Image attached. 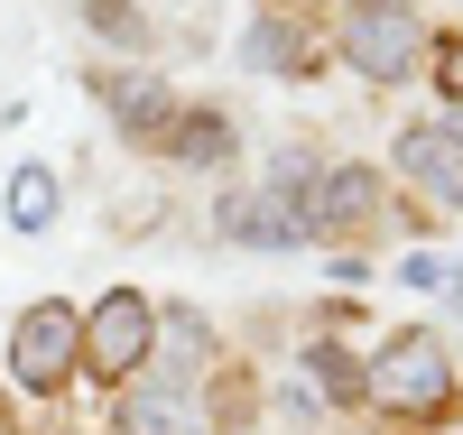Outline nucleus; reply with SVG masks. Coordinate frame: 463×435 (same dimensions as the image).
<instances>
[{
  "mask_svg": "<svg viewBox=\"0 0 463 435\" xmlns=\"http://www.w3.org/2000/svg\"><path fill=\"white\" fill-rule=\"evenodd\" d=\"M362 389L380 408H399V417H436L445 399H454V371H445V343H427V334H399L380 362L362 371Z\"/></svg>",
  "mask_w": 463,
  "mask_h": 435,
  "instance_id": "1",
  "label": "nucleus"
},
{
  "mask_svg": "<svg viewBox=\"0 0 463 435\" xmlns=\"http://www.w3.org/2000/svg\"><path fill=\"white\" fill-rule=\"evenodd\" d=\"M148 352H158V306L130 297V288H111V297L84 315V371H102V380H139Z\"/></svg>",
  "mask_w": 463,
  "mask_h": 435,
  "instance_id": "2",
  "label": "nucleus"
},
{
  "mask_svg": "<svg viewBox=\"0 0 463 435\" xmlns=\"http://www.w3.org/2000/svg\"><path fill=\"white\" fill-rule=\"evenodd\" d=\"M74 362H84V315L74 306H28L19 334H10V380L37 389V399H56Z\"/></svg>",
  "mask_w": 463,
  "mask_h": 435,
  "instance_id": "3",
  "label": "nucleus"
},
{
  "mask_svg": "<svg viewBox=\"0 0 463 435\" xmlns=\"http://www.w3.org/2000/svg\"><path fill=\"white\" fill-rule=\"evenodd\" d=\"M417 47H427V37H417L408 10H353L343 19V56H353L371 84H399V74L417 65Z\"/></svg>",
  "mask_w": 463,
  "mask_h": 435,
  "instance_id": "4",
  "label": "nucleus"
},
{
  "mask_svg": "<svg viewBox=\"0 0 463 435\" xmlns=\"http://www.w3.org/2000/svg\"><path fill=\"white\" fill-rule=\"evenodd\" d=\"M121 435H204V408L185 380L139 371V380H121Z\"/></svg>",
  "mask_w": 463,
  "mask_h": 435,
  "instance_id": "5",
  "label": "nucleus"
},
{
  "mask_svg": "<svg viewBox=\"0 0 463 435\" xmlns=\"http://www.w3.org/2000/svg\"><path fill=\"white\" fill-rule=\"evenodd\" d=\"M399 176H408L417 194H436V204H463V139H454L445 121L399 130Z\"/></svg>",
  "mask_w": 463,
  "mask_h": 435,
  "instance_id": "6",
  "label": "nucleus"
},
{
  "mask_svg": "<svg viewBox=\"0 0 463 435\" xmlns=\"http://www.w3.org/2000/svg\"><path fill=\"white\" fill-rule=\"evenodd\" d=\"M371 167H325L316 176V194H306V232H325V241H334V232H362L371 222Z\"/></svg>",
  "mask_w": 463,
  "mask_h": 435,
  "instance_id": "7",
  "label": "nucleus"
},
{
  "mask_svg": "<svg viewBox=\"0 0 463 435\" xmlns=\"http://www.w3.org/2000/svg\"><path fill=\"white\" fill-rule=\"evenodd\" d=\"M93 93H102V111H111L121 130H167V121H176L167 84H148V74H93Z\"/></svg>",
  "mask_w": 463,
  "mask_h": 435,
  "instance_id": "8",
  "label": "nucleus"
},
{
  "mask_svg": "<svg viewBox=\"0 0 463 435\" xmlns=\"http://www.w3.org/2000/svg\"><path fill=\"white\" fill-rule=\"evenodd\" d=\"M222 232H232V241H260V251H288V241H306V232H297L279 204H269V194H232V204H222Z\"/></svg>",
  "mask_w": 463,
  "mask_h": 435,
  "instance_id": "9",
  "label": "nucleus"
},
{
  "mask_svg": "<svg viewBox=\"0 0 463 435\" xmlns=\"http://www.w3.org/2000/svg\"><path fill=\"white\" fill-rule=\"evenodd\" d=\"M167 148L185 157V167H222V157H232V121H222V111H176Z\"/></svg>",
  "mask_w": 463,
  "mask_h": 435,
  "instance_id": "10",
  "label": "nucleus"
},
{
  "mask_svg": "<svg viewBox=\"0 0 463 435\" xmlns=\"http://www.w3.org/2000/svg\"><path fill=\"white\" fill-rule=\"evenodd\" d=\"M10 222L19 232H47L56 222V167H19L10 176Z\"/></svg>",
  "mask_w": 463,
  "mask_h": 435,
  "instance_id": "11",
  "label": "nucleus"
},
{
  "mask_svg": "<svg viewBox=\"0 0 463 435\" xmlns=\"http://www.w3.org/2000/svg\"><path fill=\"white\" fill-rule=\"evenodd\" d=\"M399 279H408L417 297H463V260H445V251H408Z\"/></svg>",
  "mask_w": 463,
  "mask_h": 435,
  "instance_id": "12",
  "label": "nucleus"
},
{
  "mask_svg": "<svg viewBox=\"0 0 463 435\" xmlns=\"http://www.w3.org/2000/svg\"><path fill=\"white\" fill-rule=\"evenodd\" d=\"M306 371H316V380L334 389V399H362V371H353V362H343V352H334V343H306Z\"/></svg>",
  "mask_w": 463,
  "mask_h": 435,
  "instance_id": "13",
  "label": "nucleus"
},
{
  "mask_svg": "<svg viewBox=\"0 0 463 435\" xmlns=\"http://www.w3.org/2000/svg\"><path fill=\"white\" fill-rule=\"evenodd\" d=\"M93 28H102V37H121V47H139V37H148L130 0H93Z\"/></svg>",
  "mask_w": 463,
  "mask_h": 435,
  "instance_id": "14",
  "label": "nucleus"
},
{
  "mask_svg": "<svg viewBox=\"0 0 463 435\" xmlns=\"http://www.w3.org/2000/svg\"><path fill=\"white\" fill-rule=\"evenodd\" d=\"M241 56H250V65H288V28H269V19H260V28H250V47H241Z\"/></svg>",
  "mask_w": 463,
  "mask_h": 435,
  "instance_id": "15",
  "label": "nucleus"
},
{
  "mask_svg": "<svg viewBox=\"0 0 463 435\" xmlns=\"http://www.w3.org/2000/svg\"><path fill=\"white\" fill-rule=\"evenodd\" d=\"M436 84H445V102H463V37L445 47V65H436Z\"/></svg>",
  "mask_w": 463,
  "mask_h": 435,
  "instance_id": "16",
  "label": "nucleus"
},
{
  "mask_svg": "<svg viewBox=\"0 0 463 435\" xmlns=\"http://www.w3.org/2000/svg\"><path fill=\"white\" fill-rule=\"evenodd\" d=\"M353 10H408V0H353Z\"/></svg>",
  "mask_w": 463,
  "mask_h": 435,
  "instance_id": "17",
  "label": "nucleus"
},
{
  "mask_svg": "<svg viewBox=\"0 0 463 435\" xmlns=\"http://www.w3.org/2000/svg\"><path fill=\"white\" fill-rule=\"evenodd\" d=\"M454 139H463V130H454Z\"/></svg>",
  "mask_w": 463,
  "mask_h": 435,
  "instance_id": "18",
  "label": "nucleus"
}]
</instances>
